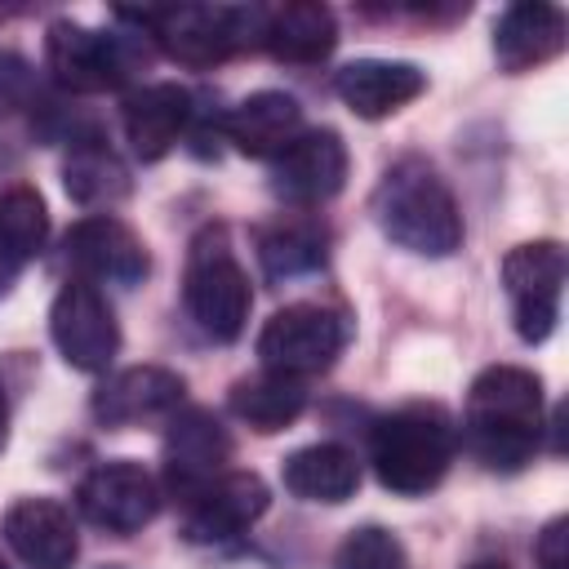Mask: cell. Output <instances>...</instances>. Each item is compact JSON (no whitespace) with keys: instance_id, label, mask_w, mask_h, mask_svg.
<instances>
[{"instance_id":"6da1fadb","label":"cell","mask_w":569,"mask_h":569,"mask_svg":"<svg viewBox=\"0 0 569 569\" xmlns=\"http://www.w3.org/2000/svg\"><path fill=\"white\" fill-rule=\"evenodd\" d=\"M462 440L489 471H520L542 440V378L520 365L480 369L467 391Z\"/></svg>"},{"instance_id":"7a4b0ae2","label":"cell","mask_w":569,"mask_h":569,"mask_svg":"<svg viewBox=\"0 0 569 569\" xmlns=\"http://www.w3.org/2000/svg\"><path fill=\"white\" fill-rule=\"evenodd\" d=\"M373 222L382 236L418 258H449L462 244V213L445 178L422 160H396L373 191Z\"/></svg>"},{"instance_id":"3957f363","label":"cell","mask_w":569,"mask_h":569,"mask_svg":"<svg viewBox=\"0 0 569 569\" xmlns=\"http://www.w3.org/2000/svg\"><path fill=\"white\" fill-rule=\"evenodd\" d=\"M458 431L440 405H400L382 413L369 431V462L382 489L418 498L436 489L453 462Z\"/></svg>"},{"instance_id":"277c9868","label":"cell","mask_w":569,"mask_h":569,"mask_svg":"<svg viewBox=\"0 0 569 569\" xmlns=\"http://www.w3.org/2000/svg\"><path fill=\"white\" fill-rule=\"evenodd\" d=\"M120 18L138 22L164 49V58L204 71L240 49L262 44L267 9L258 4H169V9H120Z\"/></svg>"},{"instance_id":"5b68a950","label":"cell","mask_w":569,"mask_h":569,"mask_svg":"<svg viewBox=\"0 0 569 569\" xmlns=\"http://www.w3.org/2000/svg\"><path fill=\"white\" fill-rule=\"evenodd\" d=\"M182 302L200 325V333H209L213 342H236L244 333L253 293L222 227H204L191 240L187 271H182Z\"/></svg>"},{"instance_id":"8992f818","label":"cell","mask_w":569,"mask_h":569,"mask_svg":"<svg viewBox=\"0 0 569 569\" xmlns=\"http://www.w3.org/2000/svg\"><path fill=\"white\" fill-rule=\"evenodd\" d=\"M347 347V320L320 302H293L280 307L262 333H258V360L267 373L284 378H311L325 373Z\"/></svg>"},{"instance_id":"52a82bcc","label":"cell","mask_w":569,"mask_h":569,"mask_svg":"<svg viewBox=\"0 0 569 569\" xmlns=\"http://www.w3.org/2000/svg\"><path fill=\"white\" fill-rule=\"evenodd\" d=\"M565 244L560 240H529L502 258V289L511 298V320L525 342H547L560 320L565 293Z\"/></svg>"},{"instance_id":"ba28073f","label":"cell","mask_w":569,"mask_h":569,"mask_svg":"<svg viewBox=\"0 0 569 569\" xmlns=\"http://www.w3.org/2000/svg\"><path fill=\"white\" fill-rule=\"evenodd\" d=\"M49 333L62 360L80 373H102L120 351V325L98 284L67 280L49 307Z\"/></svg>"},{"instance_id":"9c48e42d","label":"cell","mask_w":569,"mask_h":569,"mask_svg":"<svg viewBox=\"0 0 569 569\" xmlns=\"http://www.w3.org/2000/svg\"><path fill=\"white\" fill-rule=\"evenodd\" d=\"M44 62H49L53 80L62 89H71V93L120 89L129 67H133V58H129L120 36L93 31V27L71 22V18L49 22V31H44Z\"/></svg>"},{"instance_id":"30bf717a","label":"cell","mask_w":569,"mask_h":569,"mask_svg":"<svg viewBox=\"0 0 569 569\" xmlns=\"http://www.w3.org/2000/svg\"><path fill=\"white\" fill-rule=\"evenodd\" d=\"M62 262L84 284H142L151 271L142 236L116 213H89L62 236Z\"/></svg>"},{"instance_id":"8fae6325","label":"cell","mask_w":569,"mask_h":569,"mask_svg":"<svg viewBox=\"0 0 569 569\" xmlns=\"http://www.w3.org/2000/svg\"><path fill=\"white\" fill-rule=\"evenodd\" d=\"M76 507L80 516L93 525V529H107V533H138L142 525L156 520L160 511V485L156 476L133 462V458H116V462H98L80 489H76Z\"/></svg>"},{"instance_id":"7c38bea8","label":"cell","mask_w":569,"mask_h":569,"mask_svg":"<svg viewBox=\"0 0 569 569\" xmlns=\"http://www.w3.org/2000/svg\"><path fill=\"white\" fill-rule=\"evenodd\" d=\"M271 507V489L262 476L253 471H222L213 485H204L182 516V538L196 547H218V542H236L240 533H249L262 511Z\"/></svg>"},{"instance_id":"4fadbf2b","label":"cell","mask_w":569,"mask_h":569,"mask_svg":"<svg viewBox=\"0 0 569 569\" xmlns=\"http://www.w3.org/2000/svg\"><path fill=\"white\" fill-rule=\"evenodd\" d=\"M231 462V436L209 409H178L164 436V489L191 502Z\"/></svg>"},{"instance_id":"5bb4252c","label":"cell","mask_w":569,"mask_h":569,"mask_svg":"<svg viewBox=\"0 0 569 569\" xmlns=\"http://www.w3.org/2000/svg\"><path fill=\"white\" fill-rule=\"evenodd\" d=\"M347 182V142L333 129H302L276 160L271 187L289 204H325Z\"/></svg>"},{"instance_id":"9a60e30c","label":"cell","mask_w":569,"mask_h":569,"mask_svg":"<svg viewBox=\"0 0 569 569\" xmlns=\"http://www.w3.org/2000/svg\"><path fill=\"white\" fill-rule=\"evenodd\" d=\"M182 396H187L182 373H173L164 365H129L93 391V418L102 427H133L147 418L178 413Z\"/></svg>"},{"instance_id":"2e32d148","label":"cell","mask_w":569,"mask_h":569,"mask_svg":"<svg viewBox=\"0 0 569 569\" xmlns=\"http://www.w3.org/2000/svg\"><path fill=\"white\" fill-rule=\"evenodd\" d=\"M4 538L27 569H71L80 556V533L58 498H22L4 511Z\"/></svg>"},{"instance_id":"e0dca14e","label":"cell","mask_w":569,"mask_h":569,"mask_svg":"<svg viewBox=\"0 0 569 569\" xmlns=\"http://www.w3.org/2000/svg\"><path fill=\"white\" fill-rule=\"evenodd\" d=\"M120 124H124V138L133 147L138 160H164L182 129L191 124V93L173 80H156V84H142L133 93H124L120 102Z\"/></svg>"},{"instance_id":"ac0fdd59","label":"cell","mask_w":569,"mask_h":569,"mask_svg":"<svg viewBox=\"0 0 569 569\" xmlns=\"http://www.w3.org/2000/svg\"><path fill=\"white\" fill-rule=\"evenodd\" d=\"M427 89V71L400 58H356L333 76V93L360 116L382 120L400 107H409Z\"/></svg>"},{"instance_id":"d6986e66","label":"cell","mask_w":569,"mask_h":569,"mask_svg":"<svg viewBox=\"0 0 569 569\" xmlns=\"http://www.w3.org/2000/svg\"><path fill=\"white\" fill-rule=\"evenodd\" d=\"M222 133L240 156L276 160L302 133V102L280 89H258L222 116Z\"/></svg>"},{"instance_id":"ffe728a7","label":"cell","mask_w":569,"mask_h":569,"mask_svg":"<svg viewBox=\"0 0 569 569\" xmlns=\"http://www.w3.org/2000/svg\"><path fill=\"white\" fill-rule=\"evenodd\" d=\"M565 49V13L542 0H520L493 22V53L507 71H529Z\"/></svg>"},{"instance_id":"44dd1931","label":"cell","mask_w":569,"mask_h":569,"mask_svg":"<svg viewBox=\"0 0 569 569\" xmlns=\"http://www.w3.org/2000/svg\"><path fill=\"white\" fill-rule=\"evenodd\" d=\"M338 44V22L329 4L316 0H293L280 9H267L262 22V49L276 62H293V67H311L320 58H329Z\"/></svg>"},{"instance_id":"7402d4cb","label":"cell","mask_w":569,"mask_h":569,"mask_svg":"<svg viewBox=\"0 0 569 569\" xmlns=\"http://www.w3.org/2000/svg\"><path fill=\"white\" fill-rule=\"evenodd\" d=\"M284 476V489L302 502H347L360 485V462L351 449L333 445V440H320V445H307V449H293L280 467Z\"/></svg>"},{"instance_id":"603a6c76","label":"cell","mask_w":569,"mask_h":569,"mask_svg":"<svg viewBox=\"0 0 569 569\" xmlns=\"http://www.w3.org/2000/svg\"><path fill=\"white\" fill-rule=\"evenodd\" d=\"M49 240V209L36 187H9L0 191V293L13 289L22 267L44 249Z\"/></svg>"},{"instance_id":"cb8c5ba5","label":"cell","mask_w":569,"mask_h":569,"mask_svg":"<svg viewBox=\"0 0 569 569\" xmlns=\"http://www.w3.org/2000/svg\"><path fill=\"white\" fill-rule=\"evenodd\" d=\"M62 187L84 209H111L129 196V169L98 133H89L71 142V156L62 164Z\"/></svg>"},{"instance_id":"d4e9b609","label":"cell","mask_w":569,"mask_h":569,"mask_svg":"<svg viewBox=\"0 0 569 569\" xmlns=\"http://www.w3.org/2000/svg\"><path fill=\"white\" fill-rule=\"evenodd\" d=\"M307 409V387L284 373H253L231 387V413L253 431H284Z\"/></svg>"},{"instance_id":"484cf974","label":"cell","mask_w":569,"mask_h":569,"mask_svg":"<svg viewBox=\"0 0 569 569\" xmlns=\"http://www.w3.org/2000/svg\"><path fill=\"white\" fill-rule=\"evenodd\" d=\"M258 262L271 280L316 271L325 262V231L316 222H280L258 236Z\"/></svg>"},{"instance_id":"4316f807","label":"cell","mask_w":569,"mask_h":569,"mask_svg":"<svg viewBox=\"0 0 569 569\" xmlns=\"http://www.w3.org/2000/svg\"><path fill=\"white\" fill-rule=\"evenodd\" d=\"M333 569H405V547H400V538L391 529L360 525L338 542Z\"/></svg>"},{"instance_id":"83f0119b","label":"cell","mask_w":569,"mask_h":569,"mask_svg":"<svg viewBox=\"0 0 569 569\" xmlns=\"http://www.w3.org/2000/svg\"><path fill=\"white\" fill-rule=\"evenodd\" d=\"M31 93H36L31 62L22 53H13V49H0V120L13 116V111H22L31 102Z\"/></svg>"},{"instance_id":"f1b7e54d","label":"cell","mask_w":569,"mask_h":569,"mask_svg":"<svg viewBox=\"0 0 569 569\" xmlns=\"http://www.w3.org/2000/svg\"><path fill=\"white\" fill-rule=\"evenodd\" d=\"M569 520H551L547 529H542V538H538V565L542 569H569V551H565V542H569Z\"/></svg>"},{"instance_id":"f546056e","label":"cell","mask_w":569,"mask_h":569,"mask_svg":"<svg viewBox=\"0 0 569 569\" xmlns=\"http://www.w3.org/2000/svg\"><path fill=\"white\" fill-rule=\"evenodd\" d=\"M9 445V400H4V387H0V453Z\"/></svg>"},{"instance_id":"4dcf8cb0","label":"cell","mask_w":569,"mask_h":569,"mask_svg":"<svg viewBox=\"0 0 569 569\" xmlns=\"http://www.w3.org/2000/svg\"><path fill=\"white\" fill-rule=\"evenodd\" d=\"M467 569H507L502 560H476V565H467Z\"/></svg>"},{"instance_id":"1f68e13d","label":"cell","mask_w":569,"mask_h":569,"mask_svg":"<svg viewBox=\"0 0 569 569\" xmlns=\"http://www.w3.org/2000/svg\"><path fill=\"white\" fill-rule=\"evenodd\" d=\"M4 164H13V156H4V151H0V169H4Z\"/></svg>"},{"instance_id":"d6a6232c","label":"cell","mask_w":569,"mask_h":569,"mask_svg":"<svg viewBox=\"0 0 569 569\" xmlns=\"http://www.w3.org/2000/svg\"><path fill=\"white\" fill-rule=\"evenodd\" d=\"M0 569H9V565H4V560H0Z\"/></svg>"}]
</instances>
